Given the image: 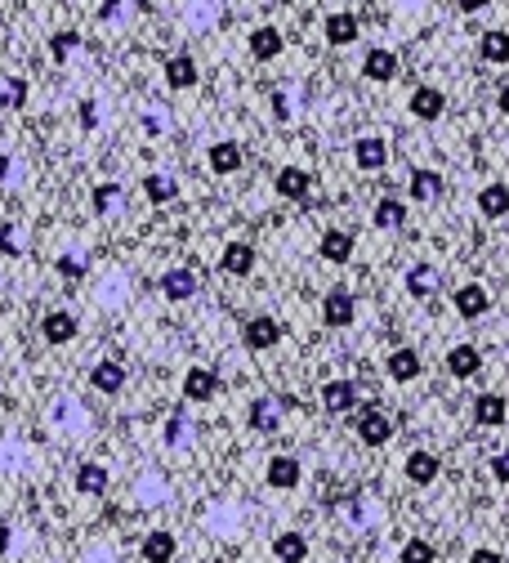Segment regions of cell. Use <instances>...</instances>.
Segmentation results:
<instances>
[{
	"mask_svg": "<svg viewBox=\"0 0 509 563\" xmlns=\"http://www.w3.org/2000/svg\"><path fill=\"white\" fill-rule=\"evenodd\" d=\"M219 394V376L210 367H188L184 371V398L188 403H210Z\"/></svg>",
	"mask_w": 509,
	"mask_h": 563,
	"instance_id": "obj_1",
	"label": "cell"
},
{
	"mask_svg": "<svg viewBox=\"0 0 509 563\" xmlns=\"http://www.w3.org/2000/svg\"><path fill=\"white\" fill-rule=\"evenodd\" d=\"M411 117H420V121H438L443 117V108H447V94L443 90H434V85H420V90H411Z\"/></svg>",
	"mask_w": 509,
	"mask_h": 563,
	"instance_id": "obj_2",
	"label": "cell"
},
{
	"mask_svg": "<svg viewBox=\"0 0 509 563\" xmlns=\"http://www.w3.org/2000/svg\"><path fill=\"white\" fill-rule=\"evenodd\" d=\"M353 313H358V304H353V295L349 291H326V300H322V318H326V327H349L353 322Z\"/></svg>",
	"mask_w": 509,
	"mask_h": 563,
	"instance_id": "obj_3",
	"label": "cell"
},
{
	"mask_svg": "<svg viewBox=\"0 0 509 563\" xmlns=\"http://www.w3.org/2000/svg\"><path fill=\"white\" fill-rule=\"evenodd\" d=\"M358 434H362V443H367V447H384L393 438V425H389V416H384V412L367 407V412L358 416Z\"/></svg>",
	"mask_w": 509,
	"mask_h": 563,
	"instance_id": "obj_4",
	"label": "cell"
},
{
	"mask_svg": "<svg viewBox=\"0 0 509 563\" xmlns=\"http://www.w3.org/2000/svg\"><path fill=\"white\" fill-rule=\"evenodd\" d=\"M362 76L376 81V85L393 81V76H398V54L393 50H367V59H362Z\"/></svg>",
	"mask_w": 509,
	"mask_h": 563,
	"instance_id": "obj_5",
	"label": "cell"
},
{
	"mask_svg": "<svg viewBox=\"0 0 509 563\" xmlns=\"http://www.w3.org/2000/svg\"><path fill=\"white\" fill-rule=\"evenodd\" d=\"M326 41L331 45H353L358 41V14H349V9L326 14Z\"/></svg>",
	"mask_w": 509,
	"mask_h": 563,
	"instance_id": "obj_6",
	"label": "cell"
},
{
	"mask_svg": "<svg viewBox=\"0 0 509 563\" xmlns=\"http://www.w3.org/2000/svg\"><path fill=\"white\" fill-rule=\"evenodd\" d=\"M242 340H246V349H273L277 340H282V327H277L273 318H251L242 331Z\"/></svg>",
	"mask_w": 509,
	"mask_h": 563,
	"instance_id": "obj_7",
	"label": "cell"
},
{
	"mask_svg": "<svg viewBox=\"0 0 509 563\" xmlns=\"http://www.w3.org/2000/svg\"><path fill=\"white\" fill-rule=\"evenodd\" d=\"M322 403H326V412H349V407L358 403V385H353V380H326Z\"/></svg>",
	"mask_w": 509,
	"mask_h": 563,
	"instance_id": "obj_8",
	"label": "cell"
},
{
	"mask_svg": "<svg viewBox=\"0 0 509 563\" xmlns=\"http://www.w3.org/2000/svg\"><path fill=\"white\" fill-rule=\"evenodd\" d=\"M277 193L282 197H291V202H304V197H309V170H300V166H286V170H277Z\"/></svg>",
	"mask_w": 509,
	"mask_h": 563,
	"instance_id": "obj_9",
	"label": "cell"
},
{
	"mask_svg": "<svg viewBox=\"0 0 509 563\" xmlns=\"http://www.w3.org/2000/svg\"><path fill=\"white\" fill-rule=\"evenodd\" d=\"M487 309H492V300H487V291L478 282H469V286H460L456 291V313L460 318H483Z\"/></svg>",
	"mask_w": 509,
	"mask_h": 563,
	"instance_id": "obj_10",
	"label": "cell"
},
{
	"mask_svg": "<svg viewBox=\"0 0 509 563\" xmlns=\"http://www.w3.org/2000/svg\"><path fill=\"white\" fill-rule=\"evenodd\" d=\"M478 367H483V353H478L474 345H456V349L447 353V371H451L456 380H469Z\"/></svg>",
	"mask_w": 509,
	"mask_h": 563,
	"instance_id": "obj_11",
	"label": "cell"
},
{
	"mask_svg": "<svg viewBox=\"0 0 509 563\" xmlns=\"http://www.w3.org/2000/svg\"><path fill=\"white\" fill-rule=\"evenodd\" d=\"M420 367H425V362H420V353H416V349H393V353H389V362H384V371H389L393 380H416V376H420Z\"/></svg>",
	"mask_w": 509,
	"mask_h": 563,
	"instance_id": "obj_12",
	"label": "cell"
},
{
	"mask_svg": "<svg viewBox=\"0 0 509 563\" xmlns=\"http://www.w3.org/2000/svg\"><path fill=\"white\" fill-rule=\"evenodd\" d=\"M161 295H166V300H188V295H197V273L170 269L166 278H161Z\"/></svg>",
	"mask_w": 509,
	"mask_h": 563,
	"instance_id": "obj_13",
	"label": "cell"
},
{
	"mask_svg": "<svg viewBox=\"0 0 509 563\" xmlns=\"http://www.w3.org/2000/svg\"><path fill=\"white\" fill-rule=\"evenodd\" d=\"M219 264H224L233 278H246V273L255 269V251L246 242H233V246H224V255H219Z\"/></svg>",
	"mask_w": 509,
	"mask_h": 563,
	"instance_id": "obj_14",
	"label": "cell"
},
{
	"mask_svg": "<svg viewBox=\"0 0 509 563\" xmlns=\"http://www.w3.org/2000/svg\"><path fill=\"white\" fill-rule=\"evenodd\" d=\"M438 470H443V465H438L434 452H411V456H407V479L420 483V488H425V483H434Z\"/></svg>",
	"mask_w": 509,
	"mask_h": 563,
	"instance_id": "obj_15",
	"label": "cell"
},
{
	"mask_svg": "<svg viewBox=\"0 0 509 563\" xmlns=\"http://www.w3.org/2000/svg\"><path fill=\"white\" fill-rule=\"evenodd\" d=\"M268 483H273V488H295V483H300V461H295V456H273V461H268Z\"/></svg>",
	"mask_w": 509,
	"mask_h": 563,
	"instance_id": "obj_16",
	"label": "cell"
},
{
	"mask_svg": "<svg viewBox=\"0 0 509 563\" xmlns=\"http://www.w3.org/2000/svg\"><path fill=\"white\" fill-rule=\"evenodd\" d=\"M251 54L259 63L277 59V54H282V32H277V27H255L251 32Z\"/></svg>",
	"mask_w": 509,
	"mask_h": 563,
	"instance_id": "obj_17",
	"label": "cell"
},
{
	"mask_svg": "<svg viewBox=\"0 0 509 563\" xmlns=\"http://www.w3.org/2000/svg\"><path fill=\"white\" fill-rule=\"evenodd\" d=\"M478 211L487 219H505L509 215V188L505 184H487L483 193H478Z\"/></svg>",
	"mask_w": 509,
	"mask_h": 563,
	"instance_id": "obj_18",
	"label": "cell"
},
{
	"mask_svg": "<svg viewBox=\"0 0 509 563\" xmlns=\"http://www.w3.org/2000/svg\"><path fill=\"white\" fill-rule=\"evenodd\" d=\"M41 331H45V340H50V345H67V340L76 336V318H72V313H63V309H54L50 318L41 322Z\"/></svg>",
	"mask_w": 509,
	"mask_h": 563,
	"instance_id": "obj_19",
	"label": "cell"
},
{
	"mask_svg": "<svg viewBox=\"0 0 509 563\" xmlns=\"http://www.w3.org/2000/svg\"><path fill=\"white\" fill-rule=\"evenodd\" d=\"M273 555L282 563H304L309 559V541H304L300 532H282V537L273 541Z\"/></svg>",
	"mask_w": 509,
	"mask_h": 563,
	"instance_id": "obj_20",
	"label": "cell"
},
{
	"mask_svg": "<svg viewBox=\"0 0 509 563\" xmlns=\"http://www.w3.org/2000/svg\"><path fill=\"white\" fill-rule=\"evenodd\" d=\"M90 380H94V389H99V394H117V389L126 385V367H121V362H99Z\"/></svg>",
	"mask_w": 509,
	"mask_h": 563,
	"instance_id": "obj_21",
	"label": "cell"
},
{
	"mask_svg": "<svg viewBox=\"0 0 509 563\" xmlns=\"http://www.w3.org/2000/svg\"><path fill=\"white\" fill-rule=\"evenodd\" d=\"M474 421H478V425H505V398L478 394V398H474Z\"/></svg>",
	"mask_w": 509,
	"mask_h": 563,
	"instance_id": "obj_22",
	"label": "cell"
},
{
	"mask_svg": "<svg viewBox=\"0 0 509 563\" xmlns=\"http://www.w3.org/2000/svg\"><path fill=\"white\" fill-rule=\"evenodd\" d=\"M210 170H219V175L242 170V148H237V143H215V148H210Z\"/></svg>",
	"mask_w": 509,
	"mask_h": 563,
	"instance_id": "obj_23",
	"label": "cell"
},
{
	"mask_svg": "<svg viewBox=\"0 0 509 563\" xmlns=\"http://www.w3.org/2000/svg\"><path fill=\"white\" fill-rule=\"evenodd\" d=\"M166 81L175 85V90H188V85H197V63H192L188 54H175V59L166 63Z\"/></svg>",
	"mask_w": 509,
	"mask_h": 563,
	"instance_id": "obj_24",
	"label": "cell"
},
{
	"mask_svg": "<svg viewBox=\"0 0 509 563\" xmlns=\"http://www.w3.org/2000/svg\"><path fill=\"white\" fill-rule=\"evenodd\" d=\"M353 157H358L362 170H384V161H389V148H384V139H362L358 148H353Z\"/></svg>",
	"mask_w": 509,
	"mask_h": 563,
	"instance_id": "obj_25",
	"label": "cell"
},
{
	"mask_svg": "<svg viewBox=\"0 0 509 563\" xmlns=\"http://www.w3.org/2000/svg\"><path fill=\"white\" fill-rule=\"evenodd\" d=\"M318 251H322L331 264H344V260H349V255H353V237H349V233H340V228H331V233L322 237V246H318Z\"/></svg>",
	"mask_w": 509,
	"mask_h": 563,
	"instance_id": "obj_26",
	"label": "cell"
},
{
	"mask_svg": "<svg viewBox=\"0 0 509 563\" xmlns=\"http://www.w3.org/2000/svg\"><path fill=\"white\" fill-rule=\"evenodd\" d=\"M143 559L148 563H170L175 559V537H170V532H148V541H143Z\"/></svg>",
	"mask_w": 509,
	"mask_h": 563,
	"instance_id": "obj_27",
	"label": "cell"
},
{
	"mask_svg": "<svg viewBox=\"0 0 509 563\" xmlns=\"http://www.w3.org/2000/svg\"><path fill=\"white\" fill-rule=\"evenodd\" d=\"M434 286H438L434 264H416V269L407 273V291L416 295V300H429V295H434Z\"/></svg>",
	"mask_w": 509,
	"mask_h": 563,
	"instance_id": "obj_28",
	"label": "cell"
},
{
	"mask_svg": "<svg viewBox=\"0 0 509 563\" xmlns=\"http://www.w3.org/2000/svg\"><path fill=\"white\" fill-rule=\"evenodd\" d=\"M103 488H108V470H103V465H81V470H76V492H85V496H99Z\"/></svg>",
	"mask_w": 509,
	"mask_h": 563,
	"instance_id": "obj_29",
	"label": "cell"
},
{
	"mask_svg": "<svg viewBox=\"0 0 509 563\" xmlns=\"http://www.w3.org/2000/svg\"><path fill=\"white\" fill-rule=\"evenodd\" d=\"M443 193V175L438 170H411V197H420V202H429V197Z\"/></svg>",
	"mask_w": 509,
	"mask_h": 563,
	"instance_id": "obj_30",
	"label": "cell"
},
{
	"mask_svg": "<svg viewBox=\"0 0 509 563\" xmlns=\"http://www.w3.org/2000/svg\"><path fill=\"white\" fill-rule=\"evenodd\" d=\"M478 54H483L487 63H509V32H487L483 41H478Z\"/></svg>",
	"mask_w": 509,
	"mask_h": 563,
	"instance_id": "obj_31",
	"label": "cell"
},
{
	"mask_svg": "<svg viewBox=\"0 0 509 563\" xmlns=\"http://www.w3.org/2000/svg\"><path fill=\"white\" fill-rule=\"evenodd\" d=\"M402 219H407V206H402L398 197H384V202L376 206V224L380 228H398Z\"/></svg>",
	"mask_w": 509,
	"mask_h": 563,
	"instance_id": "obj_32",
	"label": "cell"
},
{
	"mask_svg": "<svg viewBox=\"0 0 509 563\" xmlns=\"http://www.w3.org/2000/svg\"><path fill=\"white\" fill-rule=\"evenodd\" d=\"M402 563H434V541H407L402 546Z\"/></svg>",
	"mask_w": 509,
	"mask_h": 563,
	"instance_id": "obj_33",
	"label": "cell"
},
{
	"mask_svg": "<svg viewBox=\"0 0 509 563\" xmlns=\"http://www.w3.org/2000/svg\"><path fill=\"white\" fill-rule=\"evenodd\" d=\"M76 45H81V36H76V32H54L50 36V54H54V59H67Z\"/></svg>",
	"mask_w": 509,
	"mask_h": 563,
	"instance_id": "obj_34",
	"label": "cell"
},
{
	"mask_svg": "<svg viewBox=\"0 0 509 563\" xmlns=\"http://www.w3.org/2000/svg\"><path fill=\"white\" fill-rule=\"evenodd\" d=\"M148 197L152 202H170V197H175V184H170L166 175H148Z\"/></svg>",
	"mask_w": 509,
	"mask_h": 563,
	"instance_id": "obj_35",
	"label": "cell"
},
{
	"mask_svg": "<svg viewBox=\"0 0 509 563\" xmlns=\"http://www.w3.org/2000/svg\"><path fill=\"white\" fill-rule=\"evenodd\" d=\"M23 99H27V85L23 81H9L5 94H0V103H5V108H23Z\"/></svg>",
	"mask_w": 509,
	"mask_h": 563,
	"instance_id": "obj_36",
	"label": "cell"
},
{
	"mask_svg": "<svg viewBox=\"0 0 509 563\" xmlns=\"http://www.w3.org/2000/svg\"><path fill=\"white\" fill-rule=\"evenodd\" d=\"M54 269H59L63 278H81V273H85V260H81V255H59V264H54Z\"/></svg>",
	"mask_w": 509,
	"mask_h": 563,
	"instance_id": "obj_37",
	"label": "cell"
},
{
	"mask_svg": "<svg viewBox=\"0 0 509 563\" xmlns=\"http://www.w3.org/2000/svg\"><path fill=\"white\" fill-rule=\"evenodd\" d=\"M112 197H117V184H99V193H94V211H108Z\"/></svg>",
	"mask_w": 509,
	"mask_h": 563,
	"instance_id": "obj_38",
	"label": "cell"
},
{
	"mask_svg": "<svg viewBox=\"0 0 509 563\" xmlns=\"http://www.w3.org/2000/svg\"><path fill=\"white\" fill-rule=\"evenodd\" d=\"M492 474H496L501 483H509V452H496V456H492Z\"/></svg>",
	"mask_w": 509,
	"mask_h": 563,
	"instance_id": "obj_39",
	"label": "cell"
},
{
	"mask_svg": "<svg viewBox=\"0 0 509 563\" xmlns=\"http://www.w3.org/2000/svg\"><path fill=\"white\" fill-rule=\"evenodd\" d=\"M469 563H505V559L496 555V550H474V555H469Z\"/></svg>",
	"mask_w": 509,
	"mask_h": 563,
	"instance_id": "obj_40",
	"label": "cell"
},
{
	"mask_svg": "<svg viewBox=\"0 0 509 563\" xmlns=\"http://www.w3.org/2000/svg\"><path fill=\"white\" fill-rule=\"evenodd\" d=\"M0 251H5V255L18 251V246H14V228H0Z\"/></svg>",
	"mask_w": 509,
	"mask_h": 563,
	"instance_id": "obj_41",
	"label": "cell"
},
{
	"mask_svg": "<svg viewBox=\"0 0 509 563\" xmlns=\"http://www.w3.org/2000/svg\"><path fill=\"white\" fill-rule=\"evenodd\" d=\"M179 434H184V425H179V416H175V421L166 425V438H170V443H179Z\"/></svg>",
	"mask_w": 509,
	"mask_h": 563,
	"instance_id": "obj_42",
	"label": "cell"
},
{
	"mask_svg": "<svg viewBox=\"0 0 509 563\" xmlns=\"http://www.w3.org/2000/svg\"><path fill=\"white\" fill-rule=\"evenodd\" d=\"M496 103H501V112L509 117V85H501V94H496Z\"/></svg>",
	"mask_w": 509,
	"mask_h": 563,
	"instance_id": "obj_43",
	"label": "cell"
},
{
	"mask_svg": "<svg viewBox=\"0 0 509 563\" xmlns=\"http://www.w3.org/2000/svg\"><path fill=\"white\" fill-rule=\"evenodd\" d=\"M9 550V528H0V555Z\"/></svg>",
	"mask_w": 509,
	"mask_h": 563,
	"instance_id": "obj_44",
	"label": "cell"
}]
</instances>
